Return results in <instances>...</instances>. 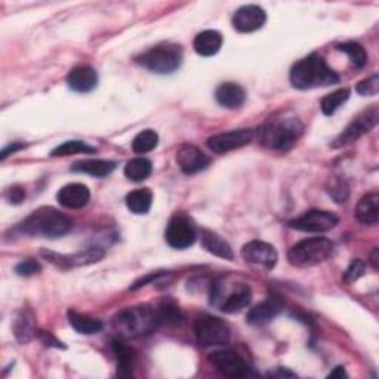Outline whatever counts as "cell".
Returning <instances> with one entry per match:
<instances>
[{
	"label": "cell",
	"mask_w": 379,
	"mask_h": 379,
	"mask_svg": "<svg viewBox=\"0 0 379 379\" xmlns=\"http://www.w3.org/2000/svg\"><path fill=\"white\" fill-rule=\"evenodd\" d=\"M304 134V125L291 115L283 113L265 120L258 129V141L261 145L276 151L289 150Z\"/></svg>",
	"instance_id": "6da1fadb"
},
{
	"label": "cell",
	"mask_w": 379,
	"mask_h": 379,
	"mask_svg": "<svg viewBox=\"0 0 379 379\" xmlns=\"http://www.w3.org/2000/svg\"><path fill=\"white\" fill-rule=\"evenodd\" d=\"M291 83L296 89H314L339 83V76L317 53H311L294 64Z\"/></svg>",
	"instance_id": "7a4b0ae2"
},
{
	"label": "cell",
	"mask_w": 379,
	"mask_h": 379,
	"mask_svg": "<svg viewBox=\"0 0 379 379\" xmlns=\"http://www.w3.org/2000/svg\"><path fill=\"white\" fill-rule=\"evenodd\" d=\"M73 229V221L63 212L45 206L28 215L20 225V230L26 236L56 239L67 234Z\"/></svg>",
	"instance_id": "3957f363"
},
{
	"label": "cell",
	"mask_w": 379,
	"mask_h": 379,
	"mask_svg": "<svg viewBox=\"0 0 379 379\" xmlns=\"http://www.w3.org/2000/svg\"><path fill=\"white\" fill-rule=\"evenodd\" d=\"M160 326L156 308L150 306H138L122 310L113 318V329L120 338H138L153 332Z\"/></svg>",
	"instance_id": "277c9868"
},
{
	"label": "cell",
	"mask_w": 379,
	"mask_h": 379,
	"mask_svg": "<svg viewBox=\"0 0 379 379\" xmlns=\"http://www.w3.org/2000/svg\"><path fill=\"white\" fill-rule=\"evenodd\" d=\"M333 252V243L326 237H313L306 239L288 252V259L298 269L314 267L317 264L326 261Z\"/></svg>",
	"instance_id": "5b68a950"
},
{
	"label": "cell",
	"mask_w": 379,
	"mask_h": 379,
	"mask_svg": "<svg viewBox=\"0 0 379 379\" xmlns=\"http://www.w3.org/2000/svg\"><path fill=\"white\" fill-rule=\"evenodd\" d=\"M138 63L156 74H170L182 64V49L178 45L165 43L142 53Z\"/></svg>",
	"instance_id": "8992f818"
},
{
	"label": "cell",
	"mask_w": 379,
	"mask_h": 379,
	"mask_svg": "<svg viewBox=\"0 0 379 379\" xmlns=\"http://www.w3.org/2000/svg\"><path fill=\"white\" fill-rule=\"evenodd\" d=\"M194 332L202 347L225 346L230 341V328L214 316L199 317L194 323Z\"/></svg>",
	"instance_id": "52a82bcc"
},
{
	"label": "cell",
	"mask_w": 379,
	"mask_h": 379,
	"mask_svg": "<svg viewBox=\"0 0 379 379\" xmlns=\"http://www.w3.org/2000/svg\"><path fill=\"white\" fill-rule=\"evenodd\" d=\"M378 119H379V111H378V107L373 105L372 108L363 111L362 115L354 118V120L336 137L332 147L341 148V147H346V145L355 142L360 137H363L370 129L376 126Z\"/></svg>",
	"instance_id": "ba28073f"
},
{
	"label": "cell",
	"mask_w": 379,
	"mask_h": 379,
	"mask_svg": "<svg viewBox=\"0 0 379 379\" xmlns=\"http://www.w3.org/2000/svg\"><path fill=\"white\" fill-rule=\"evenodd\" d=\"M166 242L174 249H187L196 242V229L185 215L177 214L170 218L165 233Z\"/></svg>",
	"instance_id": "9c48e42d"
},
{
	"label": "cell",
	"mask_w": 379,
	"mask_h": 379,
	"mask_svg": "<svg viewBox=\"0 0 379 379\" xmlns=\"http://www.w3.org/2000/svg\"><path fill=\"white\" fill-rule=\"evenodd\" d=\"M339 224V218L329 211L313 209L289 222V227L306 233H326L333 230Z\"/></svg>",
	"instance_id": "30bf717a"
},
{
	"label": "cell",
	"mask_w": 379,
	"mask_h": 379,
	"mask_svg": "<svg viewBox=\"0 0 379 379\" xmlns=\"http://www.w3.org/2000/svg\"><path fill=\"white\" fill-rule=\"evenodd\" d=\"M242 256L248 264H252L255 267L264 270H273L279 261L277 251L273 246L261 240H252L248 244H244L242 249Z\"/></svg>",
	"instance_id": "8fae6325"
},
{
	"label": "cell",
	"mask_w": 379,
	"mask_h": 379,
	"mask_svg": "<svg viewBox=\"0 0 379 379\" xmlns=\"http://www.w3.org/2000/svg\"><path fill=\"white\" fill-rule=\"evenodd\" d=\"M254 140V130L243 128V129H234L230 132H222V134L214 135L207 140V147H209L214 153L224 155L233 151L236 148H242L248 145Z\"/></svg>",
	"instance_id": "7c38bea8"
},
{
	"label": "cell",
	"mask_w": 379,
	"mask_h": 379,
	"mask_svg": "<svg viewBox=\"0 0 379 379\" xmlns=\"http://www.w3.org/2000/svg\"><path fill=\"white\" fill-rule=\"evenodd\" d=\"M209 363L224 376L244 378L249 375V366L232 350H219L209 355Z\"/></svg>",
	"instance_id": "4fadbf2b"
},
{
	"label": "cell",
	"mask_w": 379,
	"mask_h": 379,
	"mask_svg": "<svg viewBox=\"0 0 379 379\" xmlns=\"http://www.w3.org/2000/svg\"><path fill=\"white\" fill-rule=\"evenodd\" d=\"M42 255L51 261L52 264L58 265L61 269H73V267H82V265H90L95 262H100L105 252L101 248H88L73 255H58L49 251H42Z\"/></svg>",
	"instance_id": "5bb4252c"
},
{
	"label": "cell",
	"mask_w": 379,
	"mask_h": 379,
	"mask_svg": "<svg viewBox=\"0 0 379 379\" xmlns=\"http://www.w3.org/2000/svg\"><path fill=\"white\" fill-rule=\"evenodd\" d=\"M177 163L184 174L194 175L209 166L211 159L196 145L184 144L177 151Z\"/></svg>",
	"instance_id": "9a60e30c"
},
{
	"label": "cell",
	"mask_w": 379,
	"mask_h": 379,
	"mask_svg": "<svg viewBox=\"0 0 379 379\" xmlns=\"http://www.w3.org/2000/svg\"><path fill=\"white\" fill-rule=\"evenodd\" d=\"M267 14L256 5H246L239 8L233 15V27L239 33H252L264 27Z\"/></svg>",
	"instance_id": "2e32d148"
},
{
	"label": "cell",
	"mask_w": 379,
	"mask_h": 379,
	"mask_svg": "<svg viewBox=\"0 0 379 379\" xmlns=\"http://www.w3.org/2000/svg\"><path fill=\"white\" fill-rule=\"evenodd\" d=\"M252 302V289L244 283L234 284L233 289L227 292V296H222L218 302L221 311L227 314H234L243 308L249 307Z\"/></svg>",
	"instance_id": "e0dca14e"
},
{
	"label": "cell",
	"mask_w": 379,
	"mask_h": 379,
	"mask_svg": "<svg viewBox=\"0 0 379 379\" xmlns=\"http://www.w3.org/2000/svg\"><path fill=\"white\" fill-rule=\"evenodd\" d=\"M56 200L67 209H82L90 200V192L86 185L74 182L63 187L56 194Z\"/></svg>",
	"instance_id": "ac0fdd59"
},
{
	"label": "cell",
	"mask_w": 379,
	"mask_h": 379,
	"mask_svg": "<svg viewBox=\"0 0 379 379\" xmlns=\"http://www.w3.org/2000/svg\"><path fill=\"white\" fill-rule=\"evenodd\" d=\"M67 85L74 92H90L98 85V73L89 66L74 67L67 76Z\"/></svg>",
	"instance_id": "d6986e66"
},
{
	"label": "cell",
	"mask_w": 379,
	"mask_h": 379,
	"mask_svg": "<svg viewBox=\"0 0 379 379\" xmlns=\"http://www.w3.org/2000/svg\"><path fill=\"white\" fill-rule=\"evenodd\" d=\"M283 311V304L279 298L270 296L269 299H265L261 304L254 307L248 313V323L251 325H264L269 323L270 320L277 317Z\"/></svg>",
	"instance_id": "ffe728a7"
},
{
	"label": "cell",
	"mask_w": 379,
	"mask_h": 379,
	"mask_svg": "<svg viewBox=\"0 0 379 379\" xmlns=\"http://www.w3.org/2000/svg\"><path fill=\"white\" fill-rule=\"evenodd\" d=\"M215 98L218 104L225 108H239L246 101V92L240 85L227 82L218 86L215 92Z\"/></svg>",
	"instance_id": "44dd1931"
},
{
	"label": "cell",
	"mask_w": 379,
	"mask_h": 379,
	"mask_svg": "<svg viewBox=\"0 0 379 379\" xmlns=\"http://www.w3.org/2000/svg\"><path fill=\"white\" fill-rule=\"evenodd\" d=\"M222 34L217 30H206L196 36L193 42L194 51L202 56H214L222 46Z\"/></svg>",
	"instance_id": "7402d4cb"
},
{
	"label": "cell",
	"mask_w": 379,
	"mask_h": 379,
	"mask_svg": "<svg viewBox=\"0 0 379 379\" xmlns=\"http://www.w3.org/2000/svg\"><path fill=\"white\" fill-rule=\"evenodd\" d=\"M355 217L357 219L366 224L373 225L379 219V194L376 192L368 193L360 199L357 207H355Z\"/></svg>",
	"instance_id": "603a6c76"
},
{
	"label": "cell",
	"mask_w": 379,
	"mask_h": 379,
	"mask_svg": "<svg viewBox=\"0 0 379 379\" xmlns=\"http://www.w3.org/2000/svg\"><path fill=\"white\" fill-rule=\"evenodd\" d=\"M116 169V163L110 160H101V159H90V160H82L74 163L71 166L73 172L88 174L95 178H104L110 175L113 170Z\"/></svg>",
	"instance_id": "cb8c5ba5"
},
{
	"label": "cell",
	"mask_w": 379,
	"mask_h": 379,
	"mask_svg": "<svg viewBox=\"0 0 379 379\" xmlns=\"http://www.w3.org/2000/svg\"><path fill=\"white\" fill-rule=\"evenodd\" d=\"M14 335L20 344H28L36 335L34 314L28 308H23L14 323Z\"/></svg>",
	"instance_id": "d4e9b609"
},
{
	"label": "cell",
	"mask_w": 379,
	"mask_h": 379,
	"mask_svg": "<svg viewBox=\"0 0 379 379\" xmlns=\"http://www.w3.org/2000/svg\"><path fill=\"white\" fill-rule=\"evenodd\" d=\"M202 244L207 252L215 255V256H219L222 259H233L234 258L232 246L227 243L222 237L215 234L214 232H209V230L202 232Z\"/></svg>",
	"instance_id": "484cf974"
},
{
	"label": "cell",
	"mask_w": 379,
	"mask_h": 379,
	"mask_svg": "<svg viewBox=\"0 0 379 379\" xmlns=\"http://www.w3.org/2000/svg\"><path fill=\"white\" fill-rule=\"evenodd\" d=\"M153 204V193L148 188H138L126 196V206L132 214L145 215Z\"/></svg>",
	"instance_id": "4316f807"
},
{
	"label": "cell",
	"mask_w": 379,
	"mask_h": 379,
	"mask_svg": "<svg viewBox=\"0 0 379 379\" xmlns=\"http://www.w3.org/2000/svg\"><path fill=\"white\" fill-rule=\"evenodd\" d=\"M68 321L76 332L83 333V335H92V333H98L103 331L101 321L97 318H92L86 314L68 311Z\"/></svg>",
	"instance_id": "83f0119b"
},
{
	"label": "cell",
	"mask_w": 379,
	"mask_h": 379,
	"mask_svg": "<svg viewBox=\"0 0 379 379\" xmlns=\"http://www.w3.org/2000/svg\"><path fill=\"white\" fill-rule=\"evenodd\" d=\"M151 172H153V165H151L148 159H144V157L132 159L125 166V175L130 181H135V182L145 181L151 175Z\"/></svg>",
	"instance_id": "f1b7e54d"
},
{
	"label": "cell",
	"mask_w": 379,
	"mask_h": 379,
	"mask_svg": "<svg viewBox=\"0 0 379 379\" xmlns=\"http://www.w3.org/2000/svg\"><path fill=\"white\" fill-rule=\"evenodd\" d=\"M113 347H115V353L118 355V375L119 376H132V368H134V351H132L129 347L125 344L119 343V341H115L113 343Z\"/></svg>",
	"instance_id": "f546056e"
},
{
	"label": "cell",
	"mask_w": 379,
	"mask_h": 379,
	"mask_svg": "<svg viewBox=\"0 0 379 379\" xmlns=\"http://www.w3.org/2000/svg\"><path fill=\"white\" fill-rule=\"evenodd\" d=\"M159 144V135L157 132L153 129H145L134 138L132 141V150L135 151L137 155H145L153 151Z\"/></svg>",
	"instance_id": "4dcf8cb0"
},
{
	"label": "cell",
	"mask_w": 379,
	"mask_h": 379,
	"mask_svg": "<svg viewBox=\"0 0 379 379\" xmlns=\"http://www.w3.org/2000/svg\"><path fill=\"white\" fill-rule=\"evenodd\" d=\"M350 98V89L348 88H343V89H338L321 100V111H323L325 116H332L336 113V110L343 105L344 103H347Z\"/></svg>",
	"instance_id": "1f68e13d"
},
{
	"label": "cell",
	"mask_w": 379,
	"mask_h": 379,
	"mask_svg": "<svg viewBox=\"0 0 379 379\" xmlns=\"http://www.w3.org/2000/svg\"><path fill=\"white\" fill-rule=\"evenodd\" d=\"M336 49L348 55L350 63H351L353 68H355V70L363 68L366 66V63H368V55H366L365 48L362 45L355 43V42L341 43V45L336 46Z\"/></svg>",
	"instance_id": "d6a6232c"
},
{
	"label": "cell",
	"mask_w": 379,
	"mask_h": 379,
	"mask_svg": "<svg viewBox=\"0 0 379 379\" xmlns=\"http://www.w3.org/2000/svg\"><path fill=\"white\" fill-rule=\"evenodd\" d=\"M97 151V148L89 145L88 142H83V141H67L58 147H55L52 151H51V156L53 157H60V156H71V155H79V153H95Z\"/></svg>",
	"instance_id": "836d02e7"
},
{
	"label": "cell",
	"mask_w": 379,
	"mask_h": 379,
	"mask_svg": "<svg viewBox=\"0 0 379 379\" xmlns=\"http://www.w3.org/2000/svg\"><path fill=\"white\" fill-rule=\"evenodd\" d=\"M156 308L160 325H180L182 316L180 308L170 301H163Z\"/></svg>",
	"instance_id": "e575fe53"
},
{
	"label": "cell",
	"mask_w": 379,
	"mask_h": 379,
	"mask_svg": "<svg viewBox=\"0 0 379 379\" xmlns=\"http://www.w3.org/2000/svg\"><path fill=\"white\" fill-rule=\"evenodd\" d=\"M328 193L336 203H346L350 197V187L341 177H332L328 182Z\"/></svg>",
	"instance_id": "d590c367"
},
{
	"label": "cell",
	"mask_w": 379,
	"mask_h": 379,
	"mask_svg": "<svg viewBox=\"0 0 379 379\" xmlns=\"http://www.w3.org/2000/svg\"><path fill=\"white\" fill-rule=\"evenodd\" d=\"M355 90L363 97H373L379 90V76L373 74L370 78L362 81L355 86Z\"/></svg>",
	"instance_id": "8d00e7d4"
},
{
	"label": "cell",
	"mask_w": 379,
	"mask_h": 379,
	"mask_svg": "<svg viewBox=\"0 0 379 379\" xmlns=\"http://www.w3.org/2000/svg\"><path fill=\"white\" fill-rule=\"evenodd\" d=\"M365 271H366V264L362 259H353L350 267L344 273V280L347 283H354L365 274Z\"/></svg>",
	"instance_id": "74e56055"
},
{
	"label": "cell",
	"mask_w": 379,
	"mask_h": 379,
	"mask_svg": "<svg viewBox=\"0 0 379 379\" xmlns=\"http://www.w3.org/2000/svg\"><path fill=\"white\" fill-rule=\"evenodd\" d=\"M42 271V267L39 262H36L34 259H26L23 262H20L15 267V273L18 276H33V274H37Z\"/></svg>",
	"instance_id": "f35d334b"
},
{
	"label": "cell",
	"mask_w": 379,
	"mask_h": 379,
	"mask_svg": "<svg viewBox=\"0 0 379 379\" xmlns=\"http://www.w3.org/2000/svg\"><path fill=\"white\" fill-rule=\"evenodd\" d=\"M24 199H26V192H24V188L15 185V187H11V188L8 190V200H9V203L20 204Z\"/></svg>",
	"instance_id": "ab89813d"
},
{
	"label": "cell",
	"mask_w": 379,
	"mask_h": 379,
	"mask_svg": "<svg viewBox=\"0 0 379 379\" xmlns=\"http://www.w3.org/2000/svg\"><path fill=\"white\" fill-rule=\"evenodd\" d=\"M39 338H41L42 343H43L45 346H48V347H55V348H66V347L63 346V343H60L58 339L53 338V336H52L49 332H43V331H41V332H39Z\"/></svg>",
	"instance_id": "60d3db41"
},
{
	"label": "cell",
	"mask_w": 379,
	"mask_h": 379,
	"mask_svg": "<svg viewBox=\"0 0 379 379\" xmlns=\"http://www.w3.org/2000/svg\"><path fill=\"white\" fill-rule=\"evenodd\" d=\"M21 148H24V144H20V142H14V144H11V145H8V147H5L4 150H2V155H0V159H6L9 155H14L15 153V151H18V150H21Z\"/></svg>",
	"instance_id": "b9f144b4"
},
{
	"label": "cell",
	"mask_w": 379,
	"mask_h": 379,
	"mask_svg": "<svg viewBox=\"0 0 379 379\" xmlns=\"http://www.w3.org/2000/svg\"><path fill=\"white\" fill-rule=\"evenodd\" d=\"M346 378V376H348L347 375V372H346V369L343 368V366H338V368H335L331 373H329V378Z\"/></svg>",
	"instance_id": "7bdbcfd3"
},
{
	"label": "cell",
	"mask_w": 379,
	"mask_h": 379,
	"mask_svg": "<svg viewBox=\"0 0 379 379\" xmlns=\"http://www.w3.org/2000/svg\"><path fill=\"white\" fill-rule=\"evenodd\" d=\"M378 256H379V249L378 248H375L373 249V252H372V255H370V264L373 265V269H378L379 267V264H378Z\"/></svg>",
	"instance_id": "ee69618b"
}]
</instances>
